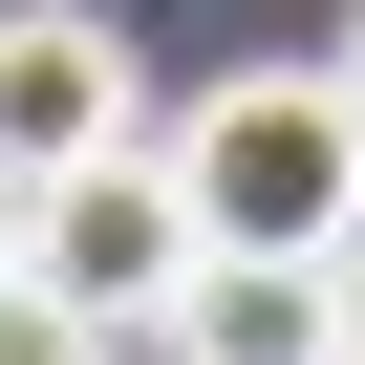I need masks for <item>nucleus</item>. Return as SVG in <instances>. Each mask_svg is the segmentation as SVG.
<instances>
[{"mask_svg": "<svg viewBox=\"0 0 365 365\" xmlns=\"http://www.w3.org/2000/svg\"><path fill=\"white\" fill-rule=\"evenodd\" d=\"M150 150H172V194H194L215 258H344L365 237V108H344V65H215Z\"/></svg>", "mask_w": 365, "mask_h": 365, "instance_id": "obj_1", "label": "nucleus"}, {"mask_svg": "<svg viewBox=\"0 0 365 365\" xmlns=\"http://www.w3.org/2000/svg\"><path fill=\"white\" fill-rule=\"evenodd\" d=\"M194 194H172V150H108V172H65L43 194V237H22V279L86 322V344H172V301H194Z\"/></svg>", "mask_w": 365, "mask_h": 365, "instance_id": "obj_2", "label": "nucleus"}, {"mask_svg": "<svg viewBox=\"0 0 365 365\" xmlns=\"http://www.w3.org/2000/svg\"><path fill=\"white\" fill-rule=\"evenodd\" d=\"M108 150H150L129 43L86 22V0H0V172H22V194H65V172H108Z\"/></svg>", "mask_w": 365, "mask_h": 365, "instance_id": "obj_3", "label": "nucleus"}, {"mask_svg": "<svg viewBox=\"0 0 365 365\" xmlns=\"http://www.w3.org/2000/svg\"><path fill=\"white\" fill-rule=\"evenodd\" d=\"M172 365H344V279L322 258H194Z\"/></svg>", "mask_w": 365, "mask_h": 365, "instance_id": "obj_4", "label": "nucleus"}, {"mask_svg": "<svg viewBox=\"0 0 365 365\" xmlns=\"http://www.w3.org/2000/svg\"><path fill=\"white\" fill-rule=\"evenodd\" d=\"M0 365H108V344H86V322H65L43 279H0Z\"/></svg>", "mask_w": 365, "mask_h": 365, "instance_id": "obj_5", "label": "nucleus"}, {"mask_svg": "<svg viewBox=\"0 0 365 365\" xmlns=\"http://www.w3.org/2000/svg\"><path fill=\"white\" fill-rule=\"evenodd\" d=\"M22 237H43V194H22V172H0V279H22Z\"/></svg>", "mask_w": 365, "mask_h": 365, "instance_id": "obj_6", "label": "nucleus"}, {"mask_svg": "<svg viewBox=\"0 0 365 365\" xmlns=\"http://www.w3.org/2000/svg\"><path fill=\"white\" fill-rule=\"evenodd\" d=\"M322 279H344V365H365V237H344V258H322Z\"/></svg>", "mask_w": 365, "mask_h": 365, "instance_id": "obj_7", "label": "nucleus"}, {"mask_svg": "<svg viewBox=\"0 0 365 365\" xmlns=\"http://www.w3.org/2000/svg\"><path fill=\"white\" fill-rule=\"evenodd\" d=\"M344 108H365V22H344Z\"/></svg>", "mask_w": 365, "mask_h": 365, "instance_id": "obj_8", "label": "nucleus"}, {"mask_svg": "<svg viewBox=\"0 0 365 365\" xmlns=\"http://www.w3.org/2000/svg\"><path fill=\"white\" fill-rule=\"evenodd\" d=\"M108 365H172V344H108Z\"/></svg>", "mask_w": 365, "mask_h": 365, "instance_id": "obj_9", "label": "nucleus"}]
</instances>
